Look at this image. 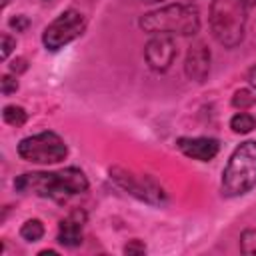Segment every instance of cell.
Wrapping results in <instances>:
<instances>
[{
	"mask_svg": "<svg viewBox=\"0 0 256 256\" xmlns=\"http://www.w3.org/2000/svg\"><path fill=\"white\" fill-rule=\"evenodd\" d=\"M14 188L22 194H34L62 202L88 190V178L80 168H64L58 172H26L14 180Z\"/></svg>",
	"mask_w": 256,
	"mask_h": 256,
	"instance_id": "cell-1",
	"label": "cell"
},
{
	"mask_svg": "<svg viewBox=\"0 0 256 256\" xmlns=\"http://www.w3.org/2000/svg\"><path fill=\"white\" fill-rule=\"evenodd\" d=\"M140 28L152 36H194L200 30V12L192 4H168L140 16Z\"/></svg>",
	"mask_w": 256,
	"mask_h": 256,
	"instance_id": "cell-2",
	"label": "cell"
},
{
	"mask_svg": "<svg viewBox=\"0 0 256 256\" xmlns=\"http://www.w3.org/2000/svg\"><path fill=\"white\" fill-rule=\"evenodd\" d=\"M248 4L244 0H212L208 24L214 40L224 48H236L246 34Z\"/></svg>",
	"mask_w": 256,
	"mask_h": 256,
	"instance_id": "cell-3",
	"label": "cell"
},
{
	"mask_svg": "<svg viewBox=\"0 0 256 256\" xmlns=\"http://www.w3.org/2000/svg\"><path fill=\"white\" fill-rule=\"evenodd\" d=\"M254 186H256V140H246L232 150L222 170L220 190L222 196L226 198H238L248 194Z\"/></svg>",
	"mask_w": 256,
	"mask_h": 256,
	"instance_id": "cell-4",
	"label": "cell"
},
{
	"mask_svg": "<svg viewBox=\"0 0 256 256\" xmlns=\"http://www.w3.org/2000/svg\"><path fill=\"white\" fill-rule=\"evenodd\" d=\"M16 152L22 160L32 164H58L68 156V146L60 134L44 130L22 138L16 146Z\"/></svg>",
	"mask_w": 256,
	"mask_h": 256,
	"instance_id": "cell-5",
	"label": "cell"
},
{
	"mask_svg": "<svg viewBox=\"0 0 256 256\" xmlns=\"http://www.w3.org/2000/svg\"><path fill=\"white\" fill-rule=\"evenodd\" d=\"M86 30V18L82 12L68 8L64 12H60L42 32V44L46 46V50H60L64 46H68L70 42H74L76 38H80Z\"/></svg>",
	"mask_w": 256,
	"mask_h": 256,
	"instance_id": "cell-6",
	"label": "cell"
},
{
	"mask_svg": "<svg viewBox=\"0 0 256 256\" xmlns=\"http://www.w3.org/2000/svg\"><path fill=\"white\" fill-rule=\"evenodd\" d=\"M110 178L122 188L126 190L128 194L148 202V204H154V206H162L166 204V192L164 188L150 176H136L124 168H110Z\"/></svg>",
	"mask_w": 256,
	"mask_h": 256,
	"instance_id": "cell-7",
	"label": "cell"
},
{
	"mask_svg": "<svg viewBox=\"0 0 256 256\" xmlns=\"http://www.w3.org/2000/svg\"><path fill=\"white\" fill-rule=\"evenodd\" d=\"M176 54H178V50H176L174 36H164V34L152 36L144 48L146 64L154 72H166L174 64Z\"/></svg>",
	"mask_w": 256,
	"mask_h": 256,
	"instance_id": "cell-8",
	"label": "cell"
},
{
	"mask_svg": "<svg viewBox=\"0 0 256 256\" xmlns=\"http://www.w3.org/2000/svg\"><path fill=\"white\" fill-rule=\"evenodd\" d=\"M176 148L192 160L210 162L218 154L220 142L210 136H180L176 140Z\"/></svg>",
	"mask_w": 256,
	"mask_h": 256,
	"instance_id": "cell-9",
	"label": "cell"
},
{
	"mask_svg": "<svg viewBox=\"0 0 256 256\" xmlns=\"http://www.w3.org/2000/svg\"><path fill=\"white\" fill-rule=\"evenodd\" d=\"M184 72L192 82H204L210 74V48L204 42H194L184 60Z\"/></svg>",
	"mask_w": 256,
	"mask_h": 256,
	"instance_id": "cell-10",
	"label": "cell"
},
{
	"mask_svg": "<svg viewBox=\"0 0 256 256\" xmlns=\"http://www.w3.org/2000/svg\"><path fill=\"white\" fill-rule=\"evenodd\" d=\"M86 224V212L82 208H74L66 218L60 220L58 224V236L56 240L66 246V248H74L82 244V230Z\"/></svg>",
	"mask_w": 256,
	"mask_h": 256,
	"instance_id": "cell-11",
	"label": "cell"
},
{
	"mask_svg": "<svg viewBox=\"0 0 256 256\" xmlns=\"http://www.w3.org/2000/svg\"><path fill=\"white\" fill-rule=\"evenodd\" d=\"M230 128H232V132H236V134H248V132H252V130L256 128V118H254L252 114L240 110V112H236V114L230 118Z\"/></svg>",
	"mask_w": 256,
	"mask_h": 256,
	"instance_id": "cell-12",
	"label": "cell"
},
{
	"mask_svg": "<svg viewBox=\"0 0 256 256\" xmlns=\"http://www.w3.org/2000/svg\"><path fill=\"white\" fill-rule=\"evenodd\" d=\"M44 236V224L38 218H30L20 226V238L26 242H38Z\"/></svg>",
	"mask_w": 256,
	"mask_h": 256,
	"instance_id": "cell-13",
	"label": "cell"
},
{
	"mask_svg": "<svg viewBox=\"0 0 256 256\" xmlns=\"http://www.w3.org/2000/svg\"><path fill=\"white\" fill-rule=\"evenodd\" d=\"M2 118H4L6 124L18 128V126H22V124L28 120V112H26L22 106L8 104V106H4V110H2Z\"/></svg>",
	"mask_w": 256,
	"mask_h": 256,
	"instance_id": "cell-14",
	"label": "cell"
},
{
	"mask_svg": "<svg viewBox=\"0 0 256 256\" xmlns=\"http://www.w3.org/2000/svg\"><path fill=\"white\" fill-rule=\"evenodd\" d=\"M254 102H256V96L248 88H240L232 96V106L238 108V110H248L250 106H254Z\"/></svg>",
	"mask_w": 256,
	"mask_h": 256,
	"instance_id": "cell-15",
	"label": "cell"
},
{
	"mask_svg": "<svg viewBox=\"0 0 256 256\" xmlns=\"http://www.w3.org/2000/svg\"><path fill=\"white\" fill-rule=\"evenodd\" d=\"M240 252L242 254H256V230L248 228L240 234Z\"/></svg>",
	"mask_w": 256,
	"mask_h": 256,
	"instance_id": "cell-16",
	"label": "cell"
},
{
	"mask_svg": "<svg viewBox=\"0 0 256 256\" xmlns=\"http://www.w3.org/2000/svg\"><path fill=\"white\" fill-rule=\"evenodd\" d=\"M16 90H18V80L12 78V76H8V74H4L2 76V94L4 96H10Z\"/></svg>",
	"mask_w": 256,
	"mask_h": 256,
	"instance_id": "cell-17",
	"label": "cell"
},
{
	"mask_svg": "<svg viewBox=\"0 0 256 256\" xmlns=\"http://www.w3.org/2000/svg\"><path fill=\"white\" fill-rule=\"evenodd\" d=\"M16 48V40L10 36V34H2V60H6L10 56V52Z\"/></svg>",
	"mask_w": 256,
	"mask_h": 256,
	"instance_id": "cell-18",
	"label": "cell"
},
{
	"mask_svg": "<svg viewBox=\"0 0 256 256\" xmlns=\"http://www.w3.org/2000/svg\"><path fill=\"white\" fill-rule=\"evenodd\" d=\"M124 252H126V254H144V252H146V246H144L142 240L134 238V240H130V242L124 246Z\"/></svg>",
	"mask_w": 256,
	"mask_h": 256,
	"instance_id": "cell-19",
	"label": "cell"
},
{
	"mask_svg": "<svg viewBox=\"0 0 256 256\" xmlns=\"http://www.w3.org/2000/svg\"><path fill=\"white\" fill-rule=\"evenodd\" d=\"M10 26L16 28V32H22V30H26V26H28V18H26L24 14H18V16H14V18L10 20Z\"/></svg>",
	"mask_w": 256,
	"mask_h": 256,
	"instance_id": "cell-20",
	"label": "cell"
},
{
	"mask_svg": "<svg viewBox=\"0 0 256 256\" xmlns=\"http://www.w3.org/2000/svg\"><path fill=\"white\" fill-rule=\"evenodd\" d=\"M10 70H12V72H24V70H26V60H24V58H16V60H12Z\"/></svg>",
	"mask_w": 256,
	"mask_h": 256,
	"instance_id": "cell-21",
	"label": "cell"
},
{
	"mask_svg": "<svg viewBox=\"0 0 256 256\" xmlns=\"http://www.w3.org/2000/svg\"><path fill=\"white\" fill-rule=\"evenodd\" d=\"M248 82H250V86L256 90V64L248 70Z\"/></svg>",
	"mask_w": 256,
	"mask_h": 256,
	"instance_id": "cell-22",
	"label": "cell"
},
{
	"mask_svg": "<svg viewBox=\"0 0 256 256\" xmlns=\"http://www.w3.org/2000/svg\"><path fill=\"white\" fill-rule=\"evenodd\" d=\"M140 2H144V4H156V2H160V0H140Z\"/></svg>",
	"mask_w": 256,
	"mask_h": 256,
	"instance_id": "cell-23",
	"label": "cell"
},
{
	"mask_svg": "<svg viewBox=\"0 0 256 256\" xmlns=\"http://www.w3.org/2000/svg\"><path fill=\"white\" fill-rule=\"evenodd\" d=\"M248 6H256V0H244Z\"/></svg>",
	"mask_w": 256,
	"mask_h": 256,
	"instance_id": "cell-24",
	"label": "cell"
}]
</instances>
